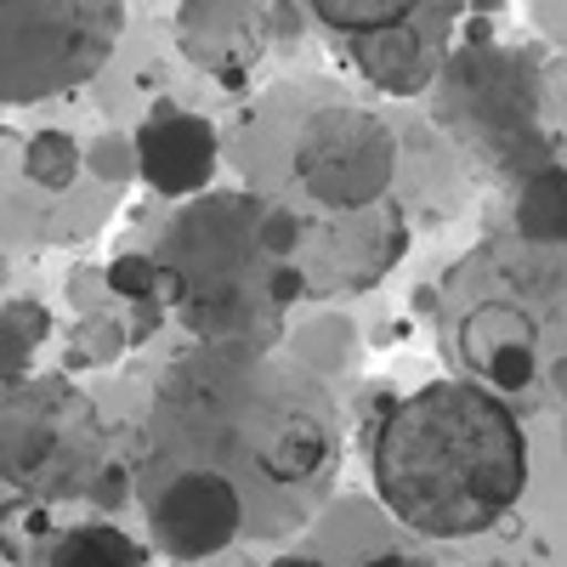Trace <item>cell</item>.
<instances>
[{
	"instance_id": "cell-1",
	"label": "cell",
	"mask_w": 567,
	"mask_h": 567,
	"mask_svg": "<svg viewBox=\"0 0 567 567\" xmlns=\"http://www.w3.org/2000/svg\"><path fill=\"white\" fill-rule=\"evenodd\" d=\"M374 488L425 539L488 534L528 488V437L505 398L471 381H432L386 409Z\"/></svg>"
},
{
	"instance_id": "cell-6",
	"label": "cell",
	"mask_w": 567,
	"mask_h": 567,
	"mask_svg": "<svg viewBox=\"0 0 567 567\" xmlns=\"http://www.w3.org/2000/svg\"><path fill=\"white\" fill-rule=\"evenodd\" d=\"M296 182L329 216L386 205L398 182V131L369 109H318L296 136Z\"/></svg>"
},
{
	"instance_id": "cell-19",
	"label": "cell",
	"mask_w": 567,
	"mask_h": 567,
	"mask_svg": "<svg viewBox=\"0 0 567 567\" xmlns=\"http://www.w3.org/2000/svg\"><path fill=\"white\" fill-rule=\"evenodd\" d=\"M539 131H545L550 165L567 171V58L539 69Z\"/></svg>"
},
{
	"instance_id": "cell-22",
	"label": "cell",
	"mask_w": 567,
	"mask_h": 567,
	"mask_svg": "<svg viewBox=\"0 0 567 567\" xmlns=\"http://www.w3.org/2000/svg\"><path fill=\"white\" fill-rule=\"evenodd\" d=\"M103 284H109V296H120V301L142 307V301H154L159 267H154V256H142V250H125V256H114V261L103 267Z\"/></svg>"
},
{
	"instance_id": "cell-30",
	"label": "cell",
	"mask_w": 567,
	"mask_h": 567,
	"mask_svg": "<svg viewBox=\"0 0 567 567\" xmlns=\"http://www.w3.org/2000/svg\"><path fill=\"white\" fill-rule=\"evenodd\" d=\"M267 567H323L318 556H278V561H267Z\"/></svg>"
},
{
	"instance_id": "cell-8",
	"label": "cell",
	"mask_w": 567,
	"mask_h": 567,
	"mask_svg": "<svg viewBox=\"0 0 567 567\" xmlns=\"http://www.w3.org/2000/svg\"><path fill=\"white\" fill-rule=\"evenodd\" d=\"M454 7H420L381 34H363V40H347V52L358 63V74L386 91V97H420L432 91L443 58H449V29H454Z\"/></svg>"
},
{
	"instance_id": "cell-31",
	"label": "cell",
	"mask_w": 567,
	"mask_h": 567,
	"mask_svg": "<svg viewBox=\"0 0 567 567\" xmlns=\"http://www.w3.org/2000/svg\"><path fill=\"white\" fill-rule=\"evenodd\" d=\"M7 278H12V261H7V256H0V290H7Z\"/></svg>"
},
{
	"instance_id": "cell-18",
	"label": "cell",
	"mask_w": 567,
	"mask_h": 567,
	"mask_svg": "<svg viewBox=\"0 0 567 567\" xmlns=\"http://www.w3.org/2000/svg\"><path fill=\"white\" fill-rule=\"evenodd\" d=\"M125 347L131 341H125V323L120 318H109V312L80 318L74 336H69V369H109V363H120Z\"/></svg>"
},
{
	"instance_id": "cell-26",
	"label": "cell",
	"mask_w": 567,
	"mask_h": 567,
	"mask_svg": "<svg viewBox=\"0 0 567 567\" xmlns=\"http://www.w3.org/2000/svg\"><path fill=\"white\" fill-rule=\"evenodd\" d=\"M69 296L80 301V318H97V301L109 296V284H103V272H97V267H85V272H74V278H69Z\"/></svg>"
},
{
	"instance_id": "cell-12",
	"label": "cell",
	"mask_w": 567,
	"mask_h": 567,
	"mask_svg": "<svg viewBox=\"0 0 567 567\" xmlns=\"http://www.w3.org/2000/svg\"><path fill=\"white\" fill-rule=\"evenodd\" d=\"M403 245H409V221H403V210L386 199V205L336 216V221H329V233L318 239V256H323V267L341 261V272H336L341 290H369V284L403 256Z\"/></svg>"
},
{
	"instance_id": "cell-16",
	"label": "cell",
	"mask_w": 567,
	"mask_h": 567,
	"mask_svg": "<svg viewBox=\"0 0 567 567\" xmlns=\"http://www.w3.org/2000/svg\"><path fill=\"white\" fill-rule=\"evenodd\" d=\"M414 12V0H307V18H318L323 29H336L347 40L381 34L392 23H403Z\"/></svg>"
},
{
	"instance_id": "cell-10",
	"label": "cell",
	"mask_w": 567,
	"mask_h": 567,
	"mask_svg": "<svg viewBox=\"0 0 567 567\" xmlns=\"http://www.w3.org/2000/svg\"><path fill=\"white\" fill-rule=\"evenodd\" d=\"M176 45L187 63L221 85H245L250 69L267 58V7L256 0H187L176 12Z\"/></svg>"
},
{
	"instance_id": "cell-24",
	"label": "cell",
	"mask_w": 567,
	"mask_h": 567,
	"mask_svg": "<svg viewBox=\"0 0 567 567\" xmlns=\"http://www.w3.org/2000/svg\"><path fill=\"white\" fill-rule=\"evenodd\" d=\"M301 245H307V221H301L296 210L267 205V210H261V250H267V261H272V267H278V261H296Z\"/></svg>"
},
{
	"instance_id": "cell-3",
	"label": "cell",
	"mask_w": 567,
	"mask_h": 567,
	"mask_svg": "<svg viewBox=\"0 0 567 567\" xmlns=\"http://www.w3.org/2000/svg\"><path fill=\"white\" fill-rule=\"evenodd\" d=\"M432 114L465 159L499 176H534L550 165L539 131V63L499 40H460L432 80Z\"/></svg>"
},
{
	"instance_id": "cell-15",
	"label": "cell",
	"mask_w": 567,
	"mask_h": 567,
	"mask_svg": "<svg viewBox=\"0 0 567 567\" xmlns=\"http://www.w3.org/2000/svg\"><path fill=\"white\" fill-rule=\"evenodd\" d=\"M45 336H52V312L40 301H0V381H23Z\"/></svg>"
},
{
	"instance_id": "cell-21",
	"label": "cell",
	"mask_w": 567,
	"mask_h": 567,
	"mask_svg": "<svg viewBox=\"0 0 567 567\" xmlns=\"http://www.w3.org/2000/svg\"><path fill=\"white\" fill-rule=\"evenodd\" d=\"M34 539H52V511L34 499H7L0 505V550L23 556Z\"/></svg>"
},
{
	"instance_id": "cell-5",
	"label": "cell",
	"mask_w": 567,
	"mask_h": 567,
	"mask_svg": "<svg viewBox=\"0 0 567 567\" xmlns=\"http://www.w3.org/2000/svg\"><path fill=\"white\" fill-rule=\"evenodd\" d=\"M120 0H0V103H45L114 58Z\"/></svg>"
},
{
	"instance_id": "cell-17",
	"label": "cell",
	"mask_w": 567,
	"mask_h": 567,
	"mask_svg": "<svg viewBox=\"0 0 567 567\" xmlns=\"http://www.w3.org/2000/svg\"><path fill=\"white\" fill-rule=\"evenodd\" d=\"M23 171H29V182L34 187H45V194H63V187H74V176L85 171L80 165V142L69 136V131H34L29 142H23Z\"/></svg>"
},
{
	"instance_id": "cell-2",
	"label": "cell",
	"mask_w": 567,
	"mask_h": 567,
	"mask_svg": "<svg viewBox=\"0 0 567 567\" xmlns=\"http://www.w3.org/2000/svg\"><path fill=\"white\" fill-rule=\"evenodd\" d=\"M227 369H182L210 403L221 409V460L245 465L256 477L290 488L307 483L329 460V398L318 374L301 363H272V358H233L216 352Z\"/></svg>"
},
{
	"instance_id": "cell-9",
	"label": "cell",
	"mask_w": 567,
	"mask_h": 567,
	"mask_svg": "<svg viewBox=\"0 0 567 567\" xmlns=\"http://www.w3.org/2000/svg\"><path fill=\"white\" fill-rule=\"evenodd\" d=\"M131 154H136V182H148L154 194L199 199V194H210V182H216L221 142H216L210 120L182 114L176 103H159L148 120H142V131L131 136Z\"/></svg>"
},
{
	"instance_id": "cell-28",
	"label": "cell",
	"mask_w": 567,
	"mask_h": 567,
	"mask_svg": "<svg viewBox=\"0 0 567 567\" xmlns=\"http://www.w3.org/2000/svg\"><path fill=\"white\" fill-rule=\"evenodd\" d=\"M363 567H437L432 556H403V550H386V556H374V561H363Z\"/></svg>"
},
{
	"instance_id": "cell-13",
	"label": "cell",
	"mask_w": 567,
	"mask_h": 567,
	"mask_svg": "<svg viewBox=\"0 0 567 567\" xmlns=\"http://www.w3.org/2000/svg\"><path fill=\"white\" fill-rule=\"evenodd\" d=\"M511 221H516V239H523V245H534V250H561V245H567V171L545 165V171H534V176L516 182Z\"/></svg>"
},
{
	"instance_id": "cell-20",
	"label": "cell",
	"mask_w": 567,
	"mask_h": 567,
	"mask_svg": "<svg viewBox=\"0 0 567 567\" xmlns=\"http://www.w3.org/2000/svg\"><path fill=\"white\" fill-rule=\"evenodd\" d=\"M352 358V329L347 318H318L312 329H296V363L312 374V369H336Z\"/></svg>"
},
{
	"instance_id": "cell-23",
	"label": "cell",
	"mask_w": 567,
	"mask_h": 567,
	"mask_svg": "<svg viewBox=\"0 0 567 567\" xmlns=\"http://www.w3.org/2000/svg\"><path fill=\"white\" fill-rule=\"evenodd\" d=\"M80 165L97 176V182H136V154H131V136H97L91 148H80Z\"/></svg>"
},
{
	"instance_id": "cell-7",
	"label": "cell",
	"mask_w": 567,
	"mask_h": 567,
	"mask_svg": "<svg viewBox=\"0 0 567 567\" xmlns=\"http://www.w3.org/2000/svg\"><path fill=\"white\" fill-rule=\"evenodd\" d=\"M148 528L159 556L171 561H210L245 528V494L216 465H182L148 499Z\"/></svg>"
},
{
	"instance_id": "cell-11",
	"label": "cell",
	"mask_w": 567,
	"mask_h": 567,
	"mask_svg": "<svg viewBox=\"0 0 567 567\" xmlns=\"http://www.w3.org/2000/svg\"><path fill=\"white\" fill-rule=\"evenodd\" d=\"M454 341H460V363L477 374L471 386H483L494 398L534 386V374H539V329H534V318L516 301H477V307H465Z\"/></svg>"
},
{
	"instance_id": "cell-27",
	"label": "cell",
	"mask_w": 567,
	"mask_h": 567,
	"mask_svg": "<svg viewBox=\"0 0 567 567\" xmlns=\"http://www.w3.org/2000/svg\"><path fill=\"white\" fill-rule=\"evenodd\" d=\"M159 318H165V307H159V301H142V307H136V323L125 329V341H148Z\"/></svg>"
},
{
	"instance_id": "cell-14",
	"label": "cell",
	"mask_w": 567,
	"mask_h": 567,
	"mask_svg": "<svg viewBox=\"0 0 567 567\" xmlns=\"http://www.w3.org/2000/svg\"><path fill=\"white\" fill-rule=\"evenodd\" d=\"M45 567H142V550L114 523H80L45 539Z\"/></svg>"
},
{
	"instance_id": "cell-25",
	"label": "cell",
	"mask_w": 567,
	"mask_h": 567,
	"mask_svg": "<svg viewBox=\"0 0 567 567\" xmlns=\"http://www.w3.org/2000/svg\"><path fill=\"white\" fill-rule=\"evenodd\" d=\"M85 499L97 505V511H120V505H131V465H125V460H103V465H97V477L85 483Z\"/></svg>"
},
{
	"instance_id": "cell-29",
	"label": "cell",
	"mask_w": 567,
	"mask_h": 567,
	"mask_svg": "<svg viewBox=\"0 0 567 567\" xmlns=\"http://www.w3.org/2000/svg\"><path fill=\"white\" fill-rule=\"evenodd\" d=\"M550 386L567 398V358H556V363H550Z\"/></svg>"
},
{
	"instance_id": "cell-4",
	"label": "cell",
	"mask_w": 567,
	"mask_h": 567,
	"mask_svg": "<svg viewBox=\"0 0 567 567\" xmlns=\"http://www.w3.org/2000/svg\"><path fill=\"white\" fill-rule=\"evenodd\" d=\"M103 465V420L63 374L0 381V483L18 499L52 505L85 488Z\"/></svg>"
}]
</instances>
